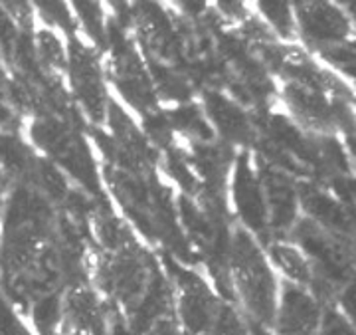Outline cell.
Wrapping results in <instances>:
<instances>
[{"label": "cell", "instance_id": "1", "mask_svg": "<svg viewBox=\"0 0 356 335\" xmlns=\"http://www.w3.org/2000/svg\"><path fill=\"white\" fill-rule=\"evenodd\" d=\"M229 280L252 322L259 325H273L280 294L275 276L267 264L261 248L257 246L250 232L234 231L228 256Z\"/></svg>", "mask_w": 356, "mask_h": 335}, {"label": "cell", "instance_id": "2", "mask_svg": "<svg viewBox=\"0 0 356 335\" xmlns=\"http://www.w3.org/2000/svg\"><path fill=\"white\" fill-rule=\"evenodd\" d=\"M30 137L36 147L48 155L56 165L65 169L88 193L102 196V185L88 143L64 119L40 114L30 123Z\"/></svg>", "mask_w": 356, "mask_h": 335}, {"label": "cell", "instance_id": "3", "mask_svg": "<svg viewBox=\"0 0 356 335\" xmlns=\"http://www.w3.org/2000/svg\"><path fill=\"white\" fill-rule=\"evenodd\" d=\"M154 272L153 258L135 244L121 252H107L97 268V282L121 313L129 315L147 294Z\"/></svg>", "mask_w": 356, "mask_h": 335}, {"label": "cell", "instance_id": "4", "mask_svg": "<svg viewBox=\"0 0 356 335\" xmlns=\"http://www.w3.org/2000/svg\"><path fill=\"white\" fill-rule=\"evenodd\" d=\"M107 44L111 50V76L119 93L145 117L153 116L156 93L123 26L115 22L107 26Z\"/></svg>", "mask_w": 356, "mask_h": 335}, {"label": "cell", "instance_id": "5", "mask_svg": "<svg viewBox=\"0 0 356 335\" xmlns=\"http://www.w3.org/2000/svg\"><path fill=\"white\" fill-rule=\"evenodd\" d=\"M178 288V318L184 335H212L222 304L202 276L165 258Z\"/></svg>", "mask_w": 356, "mask_h": 335}, {"label": "cell", "instance_id": "6", "mask_svg": "<svg viewBox=\"0 0 356 335\" xmlns=\"http://www.w3.org/2000/svg\"><path fill=\"white\" fill-rule=\"evenodd\" d=\"M70 81L76 100L88 117L102 125L107 121L111 100L107 95L103 70L95 50L86 46L81 40L74 36L70 38Z\"/></svg>", "mask_w": 356, "mask_h": 335}, {"label": "cell", "instance_id": "7", "mask_svg": "<svg viewBox=\"0 0 356 335\" xmlns=\"http://www.w3.org/2000/svg\"><path fill=\"white\" fill-rule=\"evenodd\" d=\"M297 30L313 52L325 54L355 38V24L343 6L332 2H299Z\"/></svg>", "mask_w": 356, "mask_h": 335}, {"label": "cell", "instance_id": "8", "mask_svg": "<svg viewBox=\"0 0 356 335\" xmlns=\"http://www.w3.org/2000/svg\"><path fill=\"white\" fill-rule=\"evenodd\" d=\"M232 201L243 224L254 232L257 238L269 242L271 224H269L266 191H264L259 173L250 163L248 153H242L236 161L234 180H232Z\"/></svg>", "mask_w": 356, "mask_h": 335}, {"label": "cell", "instance_id": "9", "mask_svg": "<svg viewBox=\"0 0 356 335\" xmlns=\"http://www.w3.org/2000/svg\"><path fill=\"white\" fill-rule=\"evenodd\" d=\"M325 304L309 288L293 282H283L280 304L275 313V334L277 335H318Z\"/></svg>", "mask_w": 356, "mask_h": 335}, {"label": "cell", "instance_id": "10", "mask_svg": "<svg viewBox=\"0 0 356 335\" xmlns=\"http://www.w3.org/2000/svg\"><path fill=\"white\" fill-rule=\"evenodd\" d=\"M257 173L266 191L269 224L273 234H291L299 222V187L289 177V173L281 171L271 163L259 161Z\"/></svg>", "mask_w": 356, "mask_h": 335}, {"label": "cell", "instance_id": "11", "mask_svg": "<svg viewBox=\"0 0 356 335\" xmlns=\"http://www.w3.org/2000/svg\"><path fill=\"white\" fill-rule=\"evenodd\" d=\"M64 320L72 332L86 335H107V309L93 290L79 283L74 286L64 299Z\"/></svg>", "mask_w": 356, "mask_h": 335}, {"label": "cell", "instance_id": "12", "mask_svg": "<svg viewBox=\"0 0 356 335\" xmlns=\"http://www.w3.org/2000/svg\"><path fill=\"white\" fill-rule=\"evenodd\" d=\"M204 103H206V114L228 141L238 145L254 143L255 129L252 125V119L238 103L228 100L220 91H206Z\"/></svg>", "mask_w": 356, "mask_h": 335}, {"label": "cell", "instance_id": "13", "mask_svg": "<svg viewBox=\"0 0 356 335\" xmlns=\"http://www.w3.org/2000/svg\"><path fill=\"white\" fill-rule=\"evenodd\" d=\"M34 50L46 77H54L58 81V77H62V74L70 68V52L65 50L62 38L51 28H42L36 32Z\"/></svg>", "mask_w": 356, "mask_h": 335}, {"label": "cell", "instance_id": "14", "mask_svg": "<svg viewBox=\"0 0 356 335\" xmlns=\"http://www.w3.org/2000/svg\"><path fill=\"white\" fill-rule=\"evenodd\" d=\"M269 256L277 264L287 282L297 283L311 290L313 283V266L309 262V258L305 256V252L297 244H289V242H275L269 244Z\"/></svg>", "mask_w": 356, "mask_h": 335}, {"label": "cell", "instance_id": "15", "mask_svg": "<svg viewBox=\"0 0 356 335\" xmlns=\"http://www.w3.org/2000/svg\"><path fill=\"white\" fill-rule=\"evenodd\" d=\"M168 123L170 127L184 133L192 143H210L214 139V133L206 123L202 111L196 105H180L177 109L168 111Z\"/></svg>", "mask_w": 356, "mask_h": 335}, {"label": "cell", "instance_id": "16", "mask_svg": "<svg viewBox=\"0 0 356 335\" xmlns=\"http://www.w3.org/2000/svg\"><path fill=\"white\" fill-rule=\"evenodd\" d=\"M257 6H259V13L264 14V18L269 22V26L283 40H293L299 34L295 8H293L289 2L266 0V2H257Z\"/></svg>", "mask_w": 356, "mask_h": 335}, {"label": "cell", "instance_id": "17", "mask_svg": "<svg viewBox=\"0 0 356 335\" xmlns=\"http://www.w3.org/2000/svg\"><path fill=\"white\" fill-rule=\"evenodd\" d=\"M30 318L38 335H54L64 318V302L60 299L58 292L40 297L30 308Z\"/></svg>", "mask_w": 356, "mask_h": 335}, {"label": "cell", "instance_id": "18", "mask_svg": "<svg viewBox=\"0 0 356 335\" xmlns=\"http://www.w3.org/2000/svg\"><path fill=\"white\" fill-rule=\"evenodd\" d=\"M74 14L76 18H79L89 38H93L97 44L107 42L109 24H105V13L99 2H74Z\"/></svg>", "mask_w": 356, "mask_h": 335}, {"label": "cell", "instance_id": "19", "mask_svg": "<svg viewBox=\"0 0 356 335\" xmlns=\"http://www.w3.org/2000/svg\"><path fill=\"white\" fill-rule=\"evenodd\" d=\"M321 58L329 65H332V70H337L339 74L348 77L356 86V36L343 46L334 48V50L321 54Z\"/></svg>", "mask_w": 356, "mask_h": 335}, {"label": "cell", "instance_id": "20", "mask_svg": "<svg viewBox=\"0 0 356 335\" xmlns=\"http://www.w3.org/2000/svg\"><path fill=\"white\" fill-rule=\"evenodd\" d=\"M36 8L42 14V18L54 24L56 28L64 30L70 34V38H74V26H76V14L74 8H70L65 2H36Z\"/></svg>", "mask_w": 356, "mask_h": 335}, {"label": "cell", "instance_id": "21", "mask_svg": "<svg viewBox=\"0 0 356 335\" xmlns=\"http://www.w3.org/2000/svg\"><path fill=\"white\" fill-rule=\"evenodd\" d=\"M0 335H36L22 315L16 311V306L0 292Z\"/></svg>", "mask_w": 356, "mask_h": 335}, {"label": "cell", "instance_id": "22", "mask_svg": "<svg viewBox=\"0 0 356 335\" xmlns=\"http://www.w3.org/2000/svg\"><path fill=\"white\" fill-rule=\"evenodd\" d=\"M212 335H250V323L243 322L234 306L222 304Z\"/></svg>", "mask_w": 356, "mask_h": 335}, {"label": "cell", "instance_id": "23", "mask_svg": "<svg viewBox=\"0 0 356 335\" xmlns=\"http://www.w3.org/2000/svg\"><path fill=\"white\" fill-rule=\"evenodd\" d=\"M318 335H356V327L337 306H327Z\"/></svg>", "mask_w": 356, "mask_h": 335}, {"label": "cell", "instance_id": "24", "mask_svg": "<svg viewBox=\"0 0 356 335\" xmlns=\"http://www.w3.org/2000/svg\"><path fill=\"white\" fill-rule=\"evenodd\" d=\"M334 306L344 313V318L356 327V276L343 288Z\"/></svg>", "mask_w": 356, "mask_h": 335}, {"label": "cell", "instance_id": "25", "mask_svg": "<svg viewBox=\"0 0 356 335\" xmlns=\"http://www.w3.org/2000/svg\"><path fill=\"white\" fill-rule=\"evenodd\" d=\"M216 10L222 16H226L228 20H250L248 18V8L243 6L242 2H216Z\"/></svg>", "mask_w": 356, "mask_h": 335}, {"label": "cell", "instance_id": "26", "mask_svg": "<svg viewBox=\"0 0 356 335\" xmlns=\"http://www.w3.org/2000/svg\"><path fill=\"white\" fill-rule=\"evenodd\" d=\"M16 129V114H14V105L8 103V100L2 95L0 91V131H13Z\"/></svg>", "mask_w": 356, "mask_h": 335}, {"label": "cell", "instance_id": "27", "mask_svg": "<svg viewBox=\"0 0 356 335\" xmlns=\"http://www.w3.org/2000/svg\"><path fill=\"white\" fill-rule=\"evenodd\" d=\"M147 335H184L180 329H178L177 322L172 320V315L170 318H165V320H161V322L154 325L153 329L149 332Z\"/></svg>", "mask_w": 356, "mask_h": 335}, {"label": "cell", "instance_id": "28", "mask_svg": "<svg viewBox=\"0 0 356 335\" xmlns=\"http://www.w3.org/2000/svg\"><path fill=\"white\" fill-rule=\"evenodd\" d=\"M250 335H271L267 332L264 325H259V323L250 322Z\"/></svg>", "mask_w": 356, "mask_h": 335}, {"label": "cell", "instance_id": "29", "mask_svg": "<svg viewBox=\"0 0 356 335\" xmlns=\"http://www.w3.org/2000/svg\"><path fill=\"white\" fill-rule=\"evenodd\" d=\"M346 151L350 155V159H355L356 161V137H348V139H346Z\"/></svg>", "mask_w": 356, "mask_h": 335}, {"label": "cell", "instance_id": "30", "mask_svg": "<svg viewBox=\"0 0 356 335\" xmlns=\"http://www.w3.org/2000/svg\"><path fill=\"white\" fill-rule=\"evenodd\" d=\"M2 189H4V179H2V169H0V194H2Z\"/></svg>", "mask_w": 356, "mask_h": 335}, {"label": "cell", "instance_id": "31", "mask_svg": "<svg viewBox=\"0 0 356 335\" xmlns=\"http://www.w3.org/2000/svg\"><path fill=\"white\" fill-rule=\"evenodd\" d=\"M0 84H2V64H0Z\"/></svg>", "mask_w": 356, "mask_h": 335}, {"label": "cell", "instance_id": "32", "mask_svg": "<svg viewBox=\"0 0 356 335\" xmlns=\"http://www.w3.org/2000/svg\"><path fill=\"white\" fill-rule=\"evenodd\" d=\"M70 335H86V334H77V332H70Z\"/></svg>", "mask_w": 356, "mask_h": 335}]
</instances>
